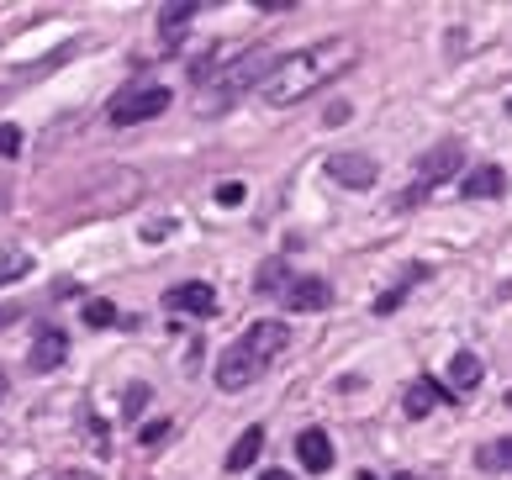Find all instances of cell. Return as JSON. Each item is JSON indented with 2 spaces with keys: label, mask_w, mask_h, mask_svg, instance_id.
Masks as SVG:
<instances>
[{
  "label": "cell",
  "mask_w": 512,
  "mask_h": 480,
  "mask_svg": "<svg viewBox=\"0 0 512 480\" xmlns=\"http://www.w3.org/2000/svg\"><path fill=\"white\" fill-rule=\"evenodd\" d=\"M349 53H354L349 37H328V43H312V48H301V53H286V59H280V69L264 80L259 95H264L270 106H291V101H301L307 90L328 85L333 74H344V69H349Z\"/></svg>",
  "instance_id": "6da1fadb"
},
{
  "label": "cell",
  "mask_w": 512,
  "mask_h": 480,
  "mask_svg": "<svg viewBox=\"0 0 512 480\" xmlns=\"http://www.w3.org/2000/svg\"><path fill=\"white\" fill-rule=\"evenodd\" d=\"M291 349V328L286 322H254L243 338H233L217 359V386L222 391H249L270 364Z\"/></svg>",
  "instance_id": "7a4b0ae2"
},
{
  "label": "cell",
  "mask_w": 512,
  "mask_h": 480,
  "mask_svg": "<svg viewBox=\"0 0 512 480\" xmlns=\"http://www.w3.org/2000/svg\"><path fill=\"white\" fill-rule=\"evenodd\" d=\"M280 69V53L270 48H254V53H243V59H212V64H196V85L206 90V101L201 106H233L243 90H264V80Z\"/></svg>",
  "instance_id": "3957f363"
},
{
  "label": "cell",
  "mask_w": 512,
  "mask_h": 480,
  "mask_svg": "<svg viewBox=\"0 0 512 480\" xmlns=\"http://www.w3.org/2000/svg\"><path fill=\"white\" fill-rule=\"evenodd\" d=\"M460 164H465V143H454V138L433 143V148L423 153V159H417V169H412V190H407V201H417V196H428L433 185L454 180V175H460Z\"/></svg>",
  "instance_id": "277c9868"
},
{
  "label": "cell",
  "mask_w": 512,
  "mask_h": 480,
  "mask_svg": "<svg viewBox=\"0 0 512 480\" xmlns=\"http://www.w3.org/2000/svg\"><path fill=\"white\" fill-rule=\"evenodd\" d=\"M164 111H169V90L164 85H143V90H122L106 117L117 127H132V122H154V117H164Z\"/></svg>",
  "instance_id": "5b68a950"
},
{
  "label": "cell",
  "mask_w": 512,
  "mask_h": 480,
  "mask_svg": "<svg viewBox=\"0 0 512 480\" xmlns=\"http://www.w3.org/2000/svg\"><path fill=\"white\" fill-rule=\"evenodd\" d=\"M322 175H328L333 185H344V190H370L375 180H381V169H375L370 153H333L328 164H322Z\"/></svg>",
  "instance_id": "8992f818"
},
{
  "label": "cell",
  "mask_w": 512,
  "mask_h": 480,
  "mask_svg": "<svg viewBox=\"0 0 512 480\" xmlns=\"http://www.w3.org/2000/svg\"><path fill=\"white\" fill-rule=\"evenodd\" d=\"M164 306L169 312H185V317H212L217 312V291L206 280H185V285H175V291L164 296Z\"/></svg>",
  "instance_id": "52a82bcc"
},
{
  "label": "cell",
  "mask_w": 512,
  "mask_h": 480,
  "mask_svg": "<svg viewBox=\"0 0 512 480\" xmlns=\"http://www.w3.org/2000/svg\"><path fill=\"white\" fill-rule=\"evenodd\" d=\"M286 312H322V306L333 301V285L322 280V275H301V280H291L286 285Z\"/></svg>",
  "instance_id": "ba28073f"
},
{
  "label": "cell",
  "mask_w": 512,
  "mask_h": 480,
  "mask_svg": "<svg viewBox=\"0 0 512 480\" xmlns=\"http://www.w3.org/2000/svg\"><path fill=\"white\" fill-rule=\"evenodd\" d=\"M64 359H69V338H64V328H37V338H32V370H37V375H48V370H59Z\"/></svg>",
  "instance_id": "9c48e42d"
},
{
  "label": "cell",
  "mask_w": 512,
  "mask_h": 480,
  "mask_svg": "<svg viewBox=\"0 0 512 480\" xmlns=\"http://www.w3.org/2000/svg\"><path fill=\"white\" fill-rule=\"evenodd\" d=\"M296 459H301V470H312V475L333 470V438L322 433V428H307V433L296 438Z\"/></svg>",
  "instance_id": "30bf717a"
},
{
  "label": "cell",
  "mask_w": 512,
  "mask_h": 480,
  "mask_svg": "<svg viewBox=\"0 0 512 480\" xmlns=\"http://www.w3.org/2000/svg\"><path fill=\"white\" fill-rule=\"evenodd\" d=\"M502 190H507V175L497 164H481L460 180V196H470V201H491V196H502Z\"/></svg>",
  "instance_id": "8fae6325"
},
{
  "label": "cell",
  "mask_w": 512,
  "mask_h": 480,
  "mask_svg": "<svg viewBox=\"0 0 512 480\" xmlns=\"http://www.w3.org/2000/svg\"><path fill=\"white\" fill-rule=\"evenodd\" d=\"M259 454H264V428H243V433H238V444L227 449V470H233V475H238V470H249Z\"/></svg>",
  "instance_id": "7c38bea8"
},
{
  "label": "cell",
  "mask_w": 512,
  "mask_h": 480,
  "mask_svg": "<svg viewBox=\"0 0 512 480\" xmlns=\"http://www.w3.org/2000/svg\"><path fill=\"white\" fill-rule=\"evenodd\" d=\"M449 386H454V391H476V386H481V359L465 354V349L454 354V359H449Z\"/></svg>",
  "instance_id": "4fadbf2b"
},
{
  "label": "cell",
  "mask_w": 512,
  "mask_h": 480,
  "mask_svg": "<svg viewBox=\"0 0 512 480\" xmlns=\"http://www.w3.org/2000/svg\"><path fill=\"white\" fill-rule=\"evenodd\" d=\"M191 16H201L196 0H185V6H164V11H159V32L169 37V43H175V37H180L185 27H191Z\"/></svg>",
  "instance_id": "5bb4252c"
},
{
  "label": "cell",
  "mask_w": 512,
  "mask_h": 480,
  "mask_svg": "<svg viewBox=\"0 0 512 480\" xmlns=\"http://www.w3.org/2000/svg\"><path fill=\"white\" fill-rule=\"evenodd\" d=\"M32 270V254L27 248H0V285H16Z\"/></svg>",
  "instance_id": "9a60e30c"
},
{
  "label": "cell",
  "mask_w": 512,
  "mask_h": 480,
  "mask_svg": "<svg viewBox=\"0 0 512 480\" xmlns=\"http://www.w3.org/2000/svg\"><path fill=\"white\" fill-rule=\"evenodd\" d=\"M476 465H481V470H512V438L481 444V449H476Z\"/></svg>",
  "instance_id": "2e32d148"
},
{
  "label": "cell",
  "mask_w": 512,
  "mask_h": 480,
  "mask_svg": "<svg viewBox=\"0 0 512 480\" xmlns=\"http://www.w3.org/2000/svg\"><path fill=\"white\" fill-rule=\"evenodd\" d=\"M433 401H439V386H433V380H417V386L407 391V412H412V417H428Z\"/></svg>",
  "instance_id": "e0dca14e"
},
{
  "label": "cell",
  "mask_w": 512,
  "mask_h": 480,
  "mask_svg": "<svg viewBox=\"0 0 512 480\" xmlns=\"http://www.w3.org/2000/svg\"><path fill=\"white\" fill-rule=\"evenodd\" d=\"M286 264H280V259H270V264H264V270H259V291H280V296H286Z\"/></svg>",
  "instance_id": "ac0fdd59"
},
{
  "label": "cell",
  "mask_w": 512,
  "mask_h": 480,
  "mask_svg": "<svg viewBox=\"0 0 512 480\" xmlns=\"http://www.w3.org/2000/svg\"><path fill=\"white\" fill-rule=\"evenodd\" d=\"M85 322H90V328H111V322H117V306H111V301H90Z\"/></svg>",
  "instance_id": "d6986e66"
},
{
  "label": "cell",
  "mask_w": 512,
  "mask_h": 480,
  "mask_svg": "<svg viewBox=\"0 0 512 480\" xmlns=\"http://www.w3.org/2000/svg\"><path fill=\"white\" fill-rule=\"evenodd\" d=\"M16 153H22V127L0 122V159H16Z\"/></svg>",
  "instance_id": "ffe728a7"
},
{
  "label": "cell",
  "mask_w": 512,
  "mask_h": 480,
  "mask_svg": "<svg viewBox=\"0 0 512 480\" xmlns=\"http://www.w3.org/2000/svg\"><path fill=\"white\" fill-rule=\"evenodd\" d=\"M417 275H428V270H417ZM417 275H407L402 285H396V291H386L381 301H375V312H381V317H386V312H396V306H402V296H407V285H412Z\"/></svg>",
  "instance_id": "44dd1931"
},
{
  "label": "cell",
  "mask_w": 512,
  "mask_h": 480,
  "mask_svg": "<svg viewBox=\"0 0 512 480\" xmlns=\"http://www.w3.org/2000/svg\"><path fill=\"white\" fill-rule=\"evenodd\" d=\"M143 407H148V386H127V396H122V412H127V417H138Z\"/></svg>",
  "instance_id": "7402d4cb"
},
{
  "label": "cell",
  "mask_w": 512,
  "mask_h": 480,
  "mask_svg": "<svg viewBox=\"0 0 512 480\" xmlns=\"http://www.w3.org/2000/svg\"><path fill=\"white\" fill-rule=\"evenodd\" d=\"M164 438H169V422H148L138 444H143V449H154V444H164Z\"/></svg>",
  "instance_id": "603a6c76"
},
{
  "label": "cell",
  "mask_w": 512,
  "mask_h": 480,
  "mask_svg": "<svg viewBox=\"0 0 512 480\" xmlns=\"http://www.w3.org/2000/svg\"><path fill=\"white\" fill-rule=\"evenodd\" d=\"M238 201H243V185H238V180L217 185V206H238Z\"/></svg>",
  "instance_id": "cb8c5ba5"
},
{
  "label": "cell",
  "mask_w": 512,
  "mask_h": 480,
  "mask_svg": "<svg viewBox=\"0 0 512 480\" xmlns=\"http://www.w3.org/2000/svg\"><path fill=\"white\" fill-rule=\"evenodd\" d=\"M164 233H169V222H148V227H143V238H148V243H159Z\"/></svg>",
  "instance_id": "d4e9b609"
},
{
  "label": "cell",
  "mask_w": 512,
  "mask_h": 480,
  "mask_svg": "<svg viewBox=\"0 0 512 480\" xmlns=\"http://www.w3.org/2000/svg\"><path fill=\"white\" fill-rule=\"evenodd\" d=\"M16 312H22V306H0V328H6V322H16Z\"/></svg>",
  "instance_id": "484cf974"
},
{
  "label": "cell",
  "mask_w": 512,
  "mask_h": 480,
  "mask_svg": "<svg viewBox=\"0 0 512 480\" xmlns=\"http://www.w3.org/2000/svg\"><path fill=\"white\" fill-rule=\"evenodd\" d=\"M11 396V375H6V364H0V401Z\"/></svg>",
  "instance_id": "4316f807"
},
{
  "label": "cell",
  "mask_w": 512,
  "mask_h": 480,
  "mask_svg": "<svg viewBox=\"0 0 512 480\" xmlns=\"http://www.w3.org/2000/svg\"><path fill=\"white\" fill-rule=\"evenodd\" d=\"M259 480H291V475H286V470H264Z\"/></svg>",
  "instance_id": "83f0119b"
},
{
  "label": "cell",
  "mask_w": 512,
  "mask_h": 480,
  "mask_svg": "<svg viewBox=\"0 0 512 480\" xmlns=\"http://www.w3.org/2000/svg\"><path fill=\"white\" fill-rule=\"evenodd\" d=\"M359 480H375V475H359Z\"/></svg>",
  "instance_id": "f1b7e54d"
}]
</instances>
